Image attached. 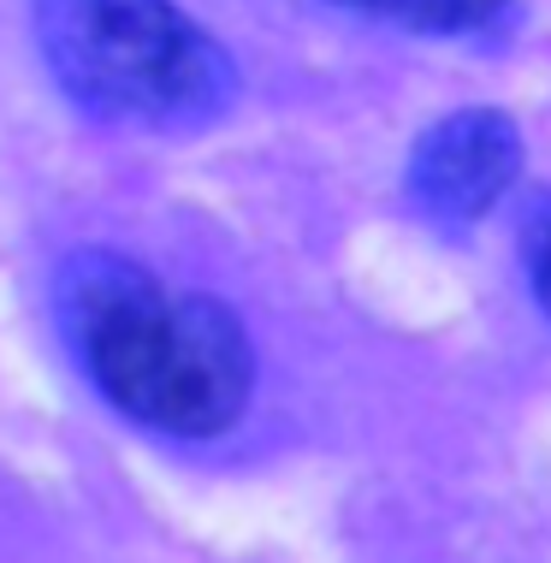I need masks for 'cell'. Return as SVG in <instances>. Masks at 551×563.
<instances>
[{"label":"cell","instance_id":"5","mask_svg":"<svg viewBox=\"0 0 551 563\" xmlns=\"http://www.w3.org/2000/svg\"><path fill=\"white\" fill-rule=\"evenodd\" d=\"M522 262H528V285L551 314V196H533L528 220H522Z\"/></svg>","mask_w":551,"mask_h":563},{"label":"cell","instance_id":"2","mask_svg":"<svg viewBox=\"0 0 551 563\" xmlns=\"http://www.w3.org/2000/svg\"><path fill=\"white\" fill-rule=\"evenodd\" d=\"M36 48L84 113L131 131H190L225 113L238 71L173 0H36Z\"/></svg>","mask_w":551,"mask_h":563},{"label":"cell","instance_id":"1","mask_svg":"<svg viewBox=\"0 0 551 563\" xmlns=\"http://www.w3.org/2000/svg\"><path fill=\"white\" fill-rule=\"evenodd\" d=\"M54 314L96 391L136 428L220 439L250 409L255 350L220 297L173 291L119 250H78L54 279Z\"/></svg>","mask_w":551,"mask_h":563},{"label":"cell","instance_id":"3","mask_svg":"<svg viewBox=\"0 0 551 563\" xmlns=\"http://www.w3.org/2000/svg\"><path fill=\"white\" fill-rule=\"evenodd\" d=\"M516 178H522V131L498 108L445 113L433 131H421L409 155V196L439 225H469L493 214Z\"/></svg>","mask_w":551,"mask_h":563},{"label":"cell","instance_id":"4","mask_svg":"<svg viewBox=\"0 0 551 563\" xmlns=\"http://www.w3.org/2000/svg\"><path fill=\"white\" fill-rule=\"evenodd\" d=\"M339 7L397 30H416V36H469V30L493 24L510 0H339Z\"/></svg>","mask_w":551,"mask_h":563}]
</instances>
